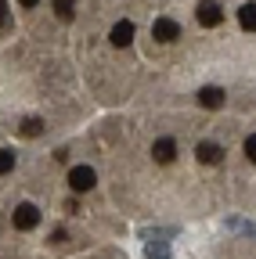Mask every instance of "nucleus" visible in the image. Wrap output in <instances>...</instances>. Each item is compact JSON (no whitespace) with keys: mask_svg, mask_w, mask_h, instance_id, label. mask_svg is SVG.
<instances>
[{"mask_svg":"<svg viewBox=\"0 0 256 259\" xmlns=\"http://www.w3.org/2000/svg\"><path fill=\"white\" fill-rule=\"evenodd\" d=\"M94 184H98V173H94V166H72V169H69V187H72L76 194L90 191Z\"/></svg>","mask_w":256,"mask_h":259,"instance_id":"nucleus-1","label":"nucleus"},{"mask_svg":"<svg viewBox=\"0 0 256 259\" xmlns=\"http://www.w3.org/2000/svg\"><path fill=\"white\" fill-rule=\"evenodd\" d=\"M152 40H159V44L180 40V25H177L173 18H155V22H152Z\"/></svg>","mask_w":256,"mask_h":259,"instance_id":"nucleus-2","label":"nucleus"},{"mask_svg":"<svg viewBox=\"0 0 256 259\" xmlns=\"http://www.w3.org/2000/svg\"><path fill=\"white\" fill-rule=\"evenodd\" d=\"M36 223H40V209H36L33 202H22V205L15 209V227H18V231H33Z\"/></svg>","mask_w":256,"mask_h":259,"instance_id":"nucleus-3","label":"nucleus"},{"mask_svg":"<svg viewBox=\"0 0 256 259\" xmlns=\"http://www.w3.org/2000/svg\"><path fill=\"white\" fill-rule=\"evenodd\" d=\"M224 22V11H220V4H216V0H202V4H199V25H220Z\"/></svg>","mask_w":256,"mask_h":259,"instance_id":"nucleus-4","label":"nucleus"},{"mask_svg":"<svg viewBox=\"0 0 256 259\" xmlns=\"http://www.w3.org/2000/svg\"><path fill=\"white\" fill-rule=\"evenodd\" d=\"M152 155H155L159 166H166V162H173V155H177V141H173V137H159V141L152 144Z\"/></svg>","mask_w":256,"mask_h":259,"instance_id":"nucleus-5","label":"nucleus"},{"mask_svg":"<svg viewBox=\"0 0 256 259\" xmlns=\"http://www.w3.org/2000/svg\"><path fill=\"white\" fill-rule=\"evenodd\" d=\"M108 40H112V47H126V44L134 40V22H130V18L116 22V25H112V32H108Z\"/></svg>","mask_w":256,"mask_h":259,"instance_id":"nucleus-6","label":"nucleus"},{"mask_svg":"<svg viewBox=\"0 0 256 259\" xmlns=\"http://www.w3.org/2000/svg\"><path fill=\"white\" fill-rule=\"evenodd\" d=\"M195 155H199L202 166H216V162L224 158V148H220V144H213V141H202V144L195 148Z\"/></svg>","mask_w":256,"mask_h":259,"instance_id":"nucleus-7","label":"nucleus"},{"mask_svg":"<svg viewBox=\"0 0 256 259\" xmlns=\"http://www.w3.org/2000/svg\"><path fill=\"white\" fill-rule=\"evenodd\" d=\"M199 105L216 112V108L224 105V90H220V87H202V90H199Z\"/></svg>","mask_w":256,"mask_h":259,"instance_id":"nucleus-8","label":"nucleus"},{"mask_svg":"<svg viewBox=\"0 0 256 259\" xmlns=\"http://www.w3.org/2000/svg\"><path fill=\"white\" fill-rule=\"evenodd\" d=\"M238 25L245 32H256V4H242L238 8Z\"/></svg>","mask_w":256,"mask_h":259,"instance_id":"nucleus-9","label":"nucleus"},{"mask_svg":"<svg viewBox=\"0 0 256 259\" xmlns=\"http://www.w3.org/2000/svg\"><path fill=\"white\" fill-rule=\"evenodd\" d=\"M54 15L61 22H72L76 18V0H54Z\"/></svg>","mask_w":256,"mask_h":259,"instance_id":"nucleus-10","label":"nucleus"},{"mask_svg":"<svg viewBox=\"0 0 256 259\" xmlns=\"http://www.w3.org/2000/svg\"><path fill=\"white\" fill-rule=\"evenodd\" d=\"M144 255H148V259H166V255H170V245L155 238V241H148V248H144Z\"/></svg>","mask_w":256,"mask_h":259,"instance_id":"nucleus-11","label":"nucleus"},{"mask_svg":"<svg viewBox=\"0 0 256 259\" xmlns=\"http://www.w3.org/2000/svg\"><path fill=\"white\" fill-rule=\"evenodd\" d=\"M18 134H22V137H36V134H44V122H40V119H22Z\"/></svg>","mask_w":256,"mask_h":259,"instance_id":"nucleus-12","label":"nucleus"},{"mask_svg":"<svg viewBox=\"0 0 256 259\" xmlns=\"http://www.w3.org/2000/svg\"><path fill=\"white\" fill-rule=\"evenodd\" d=\"M15 162H18V155H15L11 148H0V177L11 173V169H15Z\"/></svg>","mask_w":256,"mask_h":259,"instance_id":"nucleus-13","label":"nucleus"},{"mask_svg":"<svg viewBox=\"0 0 256 259\" xmlns=\"http://www.w3.org/2000/svg\"><path fill=\"white\" fill-rule=\"evenodd\" d=\"M228 227H231V231H242V234H256V227L245 223V220H228Z\"/></svg>","mask_w":256,"mask_h":259,"instance_id":"nucleus-14","label":"nucleus"},{"mask_svg":"<svg viewBox=\"0 0 256 259\" xmlns=\"http://www.w3.org/2000/svg\"><path fill=\"white\" fill-rule=\"evenodd\" d=\"M245 158H249V162H256V134L245 141Z\"/></svg>","mask_w":256,"mask_h":259,"instance_id":"nucleus-15","label":"nucleus"},{"mask_svg":"<svg viewBox=\"0 0 256 259\" xmlns=\"http://www.w3.org/2000/svg\"><path fill=\"white\" fill-rule=\"evenodd\" d=\"M61 241H65V231H61V227H58V231L51 234V245H61Z\"/></svg>","mask_w":256,"mask_h":259,"instance_id":"nucleus-16","label":"nucleus"},{"mask_svg":"<svg viewBox=\"0 0 256 259\" xmlns=\"http://www.w3.org/2000/svg\"><path fill=\"white\" fill-rule=\"evenodd\" d=\"M4 22H8V4L0 0V25H4Z\"/></svg>","mask_w":256,"mask_h":259,"instance_id":"nucleus-17","label":"nucleus"},{"mask_svg":"<svg viewBox=\"0 0 256 259\" xmlns=\"http://www.w3.org/2000/svg\"><path fill=\"white\" fill-rule=\"evenodd\" d=\"M18 4H22V8H36V4H40V0H18Z\"/></svg>","mask_w":256,"mask_h":259,"instance_id":"nucleus-18","label":"nucleus"}]
</instances>
